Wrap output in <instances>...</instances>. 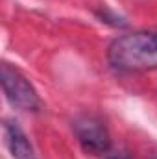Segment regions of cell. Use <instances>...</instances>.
Here are the masks:
<instances>
[{"label": "cell", "mask_w": 157, "mask_h": 159, "mask_svg": "<svg viewBox=\"0 0 157 159\" xmlns=\"http://www.w3.org/2000/svg\"><path fill=\"white\" fill-rule=\"evenodd\" d=\"M0 78H2L4 94L13 107H19L22 111H39V94L26 76H22L9 63H4L0 70Z\"/></svg>", "instance_id": "obj_2"}, {"label": "cell", "mask_w": 157, "mask_h": 159, "mask_svg": "<svg viewBox=\"0 0 157 159\" xmlns=\"http://www.w3.org/2000/svg\"><path fill=\"white\" fill-rule=\"evenodd\" d=\"M109 159H128L126 156H113V157H109Z\"/></svg>", "instance_id": "obj_5"}, {"label": "cell", "mask_w": 157, "mask_h": 159, "mask_svg": "<svg viewBox=\"0 0 157 159\" xmlns=\"http://www.w3.org/2000/svg\"><path fill=\"white\" fill-rule=\"evenodd\" d=\"M4 137H6V144L13 159H35V152H34L30 139L26 137V133L15 120H6Z\"/></svg>", "instance_id": "obj_4"}, {"label": "cell", "mask_w": 157, "mask_h": 159, "mask_svg": "<svg viewBox=\"0 0 157 159\" xmlns=\"http://www.w3.org/2000/svg\"><path fill=\"white\" fill-rule=\"evenodd\" d=\"M107 59L118 70L157 69V32H135L117 37L109 44Z\"/></svg>", "instance_id": "obj_1"}, {"label": "cell", "mask_w": 157, "mask_h": 159, "mask_svg": "<svg viewBox=\"0 0 157 159\" xmlns=\"http://www.w3.org/2000/svg\"><path fill=\"white\" fill-rule=\"evenodd\" d=\"M74 133L79 144L89 154H104L111 146L107 128L94 117H79L74 120Z\"/></svg>", "instance_id": "obj_3"}]
</instances>
